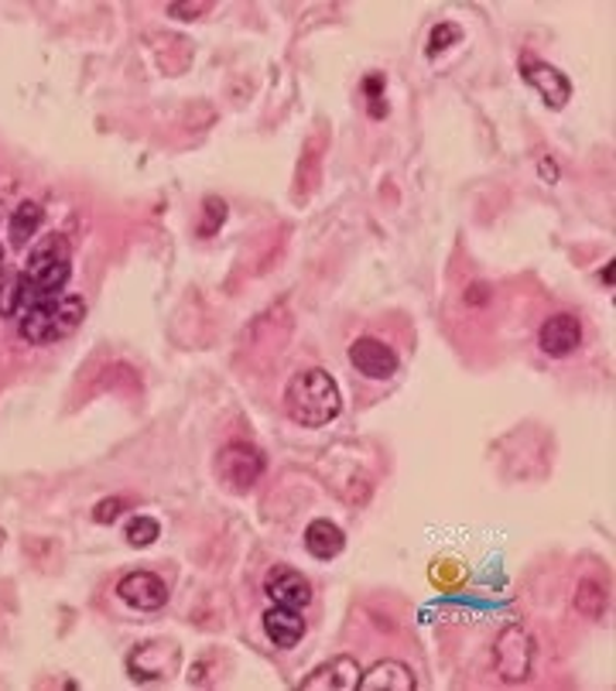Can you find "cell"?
Returning <instances> with one entry per match:
<instances>
[{"instance_id":"cell-6","label":"cell","mask_w":616,"mask_h":691,"mask_svg":"<svg viewBox=\"0 0 616 691\" xmlns=\"http://www.w3.org/2000/svg\"><path fill=\"white\" fill-rule=\"evenodd\" d=\"M521 75H524V83L537 90V96L545 99V107L552 110H561L565 104L572 99V83H569V75H565L561 69L542 62V59H534L531 52L521 56Z\"/></svg>"},{"instance_id":"cell-7","label":"cell","mask_w":616,"mask_h":691,"mask_svg":"<svg viewBox=\"0 0 616 691\" xmlns=\"http://www.w3.org/2000/svg\"><path fill=\"white\" fill-rule=\"evenodd\" d=\"M350 364L359 377H367V380H391L401 367L398 353L383 339H374V336H359V339L350 343Z\"/></svg>"},{"instance_id":"cell-15","label":"cell","mask_w":616,"mask_h":691,"mask_svg":"<svg viewBox=\"0 0 616 691\" xmlns=\"http://www.w3.org/2000/svg\"><path fill=\"white\" fill-rule=\"evenodd\" d=\"M346 548V534L340 524H332L329 517H319L305 527V551L319 558V561H332Z\"/></svg>"},{"instance_id":"cell-17","label":"cell","mask_w":616,"mask_h":691,"mask_svg":"<svg viewBox=\"0 0 616 691\" xmlns=\"http://www.w3.org/2000/svg\"><path fill=\"white\" fill-rule=\"evenodd\" d=\"M576 609L582 612L585 620H600L606 612V588L593 579H582L579 582V593H576Z\"/></svg>"},{"instance_id":"cell-8","label":"cell","mask_w":616,"mask_h":691,"mask_svg":"<svg viewBox=\"0 0 616 691\" xmlns=\"http://www.w3.org/2000/svg\"><path fill=\"white\" fill-rule=\"evenodd\" d=\"M582 346V322L572 312H558L548 315L537 329V349L552 360H565V356H572Z\"/></svg>"},{"instance_id":"cell-11","label":"cell","mask_w":616,"mask_h":691,"mask_svg":"<svg viewBox=\"0 0 616 691\" xmlns=\"http://www.w3.org/2000/svg\"><path fill=\"white\" fill-rule=\"evenodd\" d=\"M264 593L274 606H292V609H305L312 603V582H308L298 569L288 565H274L264 575Z\"/></svg>"},{"instance_id":"cell-12","label":"cell","mask_w":616,"mask_h":691,"mask_svg":"<svg viewBox=\"0 0 616 691\" xmlns=\"http://www.w3.org/2000/svg\"><path fill=\"white\" fill-rule=\"evenodd\" d=\"M359 671L353 657H332L301 681V691H350L359 684Z\"/></svg>"},{"instance_id":"cell-3","label":"cell","mask_w":616,"mask_h":691,"mask_svg":"<svg viewBox=\"0 0 616 691\" xmlns=\"http://www.w3.org/2000/svg\"><path fill=\"white\" fill-rule=\"evenodd\" d=\"M86 319V301L80 295H59L38 301L32 309H24L14 322H17V336L32 346H51L66 336H72L75 329Z\"/></svg>"},{"instance_id":"cell-5","label":"cell","mask_w":616,"mask_h":691,"mask_svg":"<svg viewBox=\"0 0 616 691\" xmlns=\"http://www.w3.org/2000/svg\"><path fill=\"white\" fill-rule=\"evenodd\" d=\"M264 452L250 442H226L216 458V473L234 493H247L264 476Z\"/></svg>"},{"instance_id":"cell-16","label":"cell","mask_w":616,"mask_h":691,"mask_svg":"<svg viewBox=\"0 0 616 691\" xmlns=\"http://www.w3.org/2000/svg\"><path fill=\"white\" fill-rule=\"evenodd\" d=\"M45 223V210L38 206V202H21V206L11 210V219H8V237H11V247L14 250H24L35 237L38 229Z\"/></svg>"},{"instance_id":"cell-19","label":"cell","mask_w":616,"mask_h":691,"mask_svg":"<svg viewBox=\"0 0 616 691\" xmlns=\"http://www.w3.org/2000/svg\"><path fill=\"white\" fill-rule=\"evenodd\" d=\"M202 213H205V219L199 223V234H202V237H213L216 229L223 226V219H226V202L216 199V195H205Z\"/></svg>"},{"instance_id":"cell-1","label":"cell","mask_w":616,"mask_h":691,"mask_svg":"<svg viewBox=\"0 0 616 691\" xmlns=\"http://www.w3.org/2000/svg\"><path fill=\"white\" fill-rule=\"evenodd\" d=\"M69 277H72L69 240L62 234L42 237L28 250L24 267L0 281V319H17L24 309H32V305L66 295Z\"/></svg>"},{"instance_id":"cell-23","label":"cell","mask_w":616,"mask_h":691,"mask_svg":"<svg viewBox=\"0 0 616 691\" xmlns=\"http://www.w3.org/2000/svg\"><path fill=\"white\" fill-rule=\"evenodd\" d=\"M367 86V93H370V117H383V114H388V107H380V90H383V80H380V75H370V80L364 83Z\"/></svg>"},{"instance_id":"cell-2","label":"cell","mask_w":616,"mask_h":691,"mask_svg":"<svg viewBox=\"0 0 616 691\" xmlns=\"http://www.w3.org/2000/svg\"><path fill=\"white\" fill-rule=\"evenodd\" d=\"M285 412L301 428L332 425L343 412V394H340L336 377L322 367L298 370L285 388Z\"/></svg>"},{"instance_id":"cell-13","label":"cell","mask_w":616,"mask_h":691,"mask_svg":"<svg viewBox=\"0 0 616 691\" xmlns=\"http://www.w3.org/2000/svg\"><path fill=\"white\" fill-rule=\"evenodd\" d=\"M359 691H415L418 678L401 660H377L370 671L359 675Z\"/></svg>"},{"instance_id":"cell-22","label":"cell","mask_w":616,"mask_h":691,"mask_svg":"<svg viewBox=\"0 0 616 691\" xmlns=\"http://www.w3.org/2000/svg\"><path fill=\"white\" fill-rule=\"evenodd\" d=\"M210 11H213V4H171L168 8V14L178 17V21H196L202 14H210Z\"/></svg>"},{"instance_id":"cell-21","label":"cell","mask_w":616,"mask_h":691,"mask_svg":"<svg viewBox=\"0 0 616 691\" xmlns=\"http://www.w3.org/2000/svg\"><path fill=\"white\" fill-rule=\"evenodd\" d=\"M120 510H123V500L120 497H110V500H99L93 507V521L96 524H114L120 517Z\"/></svg>"},{"instance_id":"cell-26","label":"cell","mask_w":616,"mask_h":691,"mask_svg":"<svg viewBox=\"0 0 616 691\" xmlns=\"http://www.w3.org/2000/svg\"><path fill=\"white\" fill-rule=\"evenodd\" d=\"M0 537H4V531H0Z\"/></svg>"},{"instance_id":"cell-25","label":"cell","mask_w":616,"mask_h":691,"mask_svg":"<svg viewBox=\"0 0 616 691\" xmlns=\"http://www.w3.org/2000/svg\"><path fill=\"white\" fill-rule=\"evenodd\" d=\"M4 277H8V250L0 247V281H4Z\"/></svg>"},{"instance_id":"cell-14","label":"cell","mask_w":616,"mask_h":691,"mask_svg":"<svg viewBox=\"0 0 616 691\" xmlns=\"http://www.w3.org/2000/svg\"><path fill=\"white\" fill-rule=\"evenodd\" d=\"M264 633L274 647L281 651H292L301 644L305 636V620H301V609H292V606H271L264 612Z\"/></svg>"},{"instance_id":"cell-18","label":"cell","mask_w":616,"mask_h":691,"mask_svg":"<svg viewBox=\"0 0 616 691\" xmlns=\"http://www.w3.org/2000/svg\"><path fill=\"white\" fill-rule=\"evenodd\" d=\"M123 537H127V545H131V548H147V545H154L162 537V524L154 517L141 514V517H134L131 524H127Z\"/></svg>"},{"instance_id":"cell-9","label":"cell","mask_w":616,"mask_h":691,"mask_svg":"<svg viewBox=\"0 0 616 691\" xmlns=\"http://www.w3.org/2000/svg\"><path fill=\"white\" fill-rule=\"evenodd\" d=\"M117 596L131 609L158 612L168 603V585H165L162 575H154V572H127L117 582Z\"/></svg>"},{"instance_id":"cell-24","label":"cell","mask_w":616,"mask_h":691,"mask_svg":"<svg viewBox=\"0 0 616 691\" xmlns=\"http://www.w3.org/2000/svg\"><path fill=\"white\" fill-rule=\"evenodd\" d=\"M542 175L548 178V182H555V178H558V168H555L552 162H542Z\"/></svg>"},{"instance_id":"cell-10","label":"cell","mask_w":616,"mask_h":691,"mask_svg":"<svg viewBox=\"0 0 616 691\" xmlns=\"http://www.w3.org/2000/svg\"><path fill=\"white\" fill-rule=\"evenodd\" d=\"M178 668V647L175 644H141L131 657H127V671L134 681H165Z\"/></svg>"},{"instance_id":"cell-4","label":"cell","mask_w":616,"mask_h":691,"mask_svg":"<svg viewBox=\"0 0 616 691\" xmlns=\"http://www.w3.org/2000/svg\"><path fill=\"white\" fill-rule=\"evenodd\" d=\"M494 668L500 675V681L507 684H521L531 678L534 668V640L524 627L510 623L500 630L497 644H494Z\"/></svg>"},{"instance_id":"cell-20","label":"cell","mask_w":616,"mask_h":691,"mask_svg":"<svg viewBox=\"0 0 616 691\" xmlns=\"http://www.w3.org/2000/svg\"><path fill=\"white\" fill-rule=\"evenodd\" d=\"M459 38H462L459 24H452V21H442L439 28L431 32V38H428V56H439V52H446L449 45H459Z\"/></svg>"}]
</instances>
